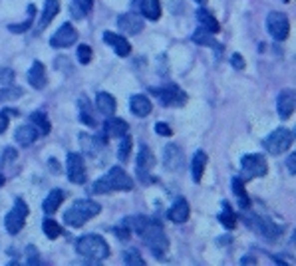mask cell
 <instances>
[{"label":"cell","instance_id":"1","mask_svg":"<svg viewBox=\"0 0 296 266\" xmlns=\"http://www.w3.org/2000/svg\"><path fill=\"white\" fill-rule=\"evenodd\" d=\"M134 233H138L144 241V245L148 247L149 251L157 257V259H163L165 253L169 251V241L165 237V231L163 227L157 223V221H151L148 217H128L124 221Z\"/></svg>","mask_w":296,"mask_h":266},{"label":"cell","instance_id":"2","mask_svg":"<svg viewBox=\"0 0 296 266\" xmlns=\"http://www.w3.org/2000/svg\"><path fill=\"white\" fill-rule=\"evenodd\" d=\"M76 251L88 259V261H94V263H102L110 257V247L106 243L104 237L100 235H84L78 239L76 243Z\"/></svg>","mask_w":296,"mask_h":266},{"label":"cell","instance_id":"3","mask_svg":"<svg viewBox=\"0 0 296 266\" xmlns=\"http://www.w3.org/2000/svg\"><path fill=\"white\" fill-rule=\"evenodd\" d=\"M100 211H102V207H100L98 203H94V201H90V199H80V201H76V203L66 211L64 223H66L68 227L78 229V227H82L86 221H90L92 217L100 215Z\"/></svg>","mask_w":296,"mask_h":266},{"label":"cell","instance_id":"4","mask_svg":"<svg viewBox=\"0 0 296 266\" xmlns=\"http://www.w3.org/2000/svg\"><path fill=\"white\" fill-rule=\"evenodd\" d=\"M293 141H295V135H293L291 130L279 128V130H275V132L263 141V145H265V149H267L271 155H283L285 151L291 149Z\"/></svg>","mask_w":296,"mask_h":266},{"label":"cell","instance_id":"5","mask_svg":"<svg viewBox=\"0 0 296 266\" xmlns=\"http://www.w3.org/2000/svg\"><path fill=\"white\" fill-rule=\"evenodd\" d=\"M26 217H28V205L22 201V199H16L14 201V207L8 211L6 219H4V227L10 235H18L24 225H26Z\"/></svg>","mask_w":296,"mask_h":266},{"label":"cell","instance_id":"6","mask_svg":"<svg viewBox=\"0 0 296 266\" xmlns=\"http://www.w3.org/2000/svg\"><path fill=\"white\" fill-rule=\"evenodd\" d=\"M247 225L255 231V233H259L263 239H267L269 243H275L279 237H281V229L271 221V219H263V217H259V215H247Z\"/></svg>","mask_w":296,"mask_h":266},{"label":"cell","instance_id":"7","mask_svg":"<svg viewBox=\"0 0 296 266\" xmlns=\"http://www.w3.org/2000/svg\"><path fill=\"white\" fill-rule=\"evenodd\" d=\"M241 167L247 179H255V177H265L269 173V163L265 159V155L259 153H249L241 159Z\"/></svg>","mask_w":296,"mask_h":266},{"label":"cell","instance_id":"8","mask_svg":"<svg viewBox=\"0 0 296 266\" xmlns=\"http://www.w3.org/2000/svg\"><path fill=\"white\" fill-rule=\"evenodd\" d=\"M102 181L108 185L110 191H132L134 189V179L122 169V167H112L108 171L106 177H102Z\"/></svg>","mask_w":296,"mask_h":266},{"label":"cell","instance_id":"9","mask_svg":"<svg viewBox=\"0 0 296 266\" xmlns=\"http://www.w3.org/2000/svg\"><path fill=\"white\" fill-rule=\"evenodd\" d=\"M267 30L269 34L277 40V42H283L289 38V32H291V24H289V18L283 14V12H271L267 16Z\"/></svg>","mask_w":296,"mask_h":266},{"label":"cell","instance_id":"10","mask_svg":"<svg viewBox=\"0 0 296 266\" xmlns=\"http://www.w3.org/2000/svg\"><path fill=\"white\" fill-rule=\"evenodd\" d=\"M151 94H155L161 100L163 106H175V108H179V106H183L187 102L185 92H181L175 84H169V86L159 88V90H151Z\"/></svg>","mask_w":296,"mask_h":266},{"label":"cell","instance_id":"11","mask_svg":"<svg viewBox=\"0 0 296 266\" xmlns=\"http://www.w3.org/2000/svg\"><path fill=\"white\" fill-rule=\"evenodd\" d=\"M66 171H68V179L72 183H76V185L86 183V163H84V157L80 153H70L68 155Z\"/></svg>","mask_w":296,"mask_h":266},{"label":"cell","instance_id":"12","mask_svg":"<svg viewBox=\"0 0 296 266\" xmlns=\"http://www.w3.org/2000/svg\"><path fill=\"white\" fill-rule=\"evenodd\" d=\"M76 40H78V30H76L70 22H66V24H62V26L58 28V32L52 36L50 44H52L54 48H70V46L76 44Z\"/></svg>","mask_w":296,"mask_h":266},{"label":"cell","instance_id":"13","mask_svg":"<svg viewBox=\"0 0 296 266\" xmlns=\"http://www.w3.org/2000/svg\"><path fill=\"white\" fill-rule=\"evenodd\" d=\"M296 108V94L293 90H285L279 94L277 98V112L281 116V120H289L293 116Z\"/></svg>","mask_w":296,"mask_h":266},{"label":"cell","instance_id":"14","mask_svg":"<svg viewBox=\"0 0 296 266\" xmlns=\"http://www.w3.org/2000/svg\"><path fill=\"white\" fill-rule=\"evenodd\" d=\"M118 26L122 28L124 34L136 36V34H140L144 30V20L138 14H134V12H126V14H122L118 18Z\"/></svg>","mask_w":296,"mask_h":266},{"label":"cell","instance_id":"15","mask_svg":"<svg viewBox=\"0 0 296 266\" xmlns=\"http://www.w3.org/2000/svg\"><path fill=\"white\" fill-rule=\"evenodd\" d=\"M153 165H155L153 153L149 151L148 145H142L140 153H138V161H136V167H138V173H140L142 181H149V171L153 169Z\"/></svg>","mask_w":296,"mask_h":266},{"label":"cell","instance_id":"16","mask_svg":"<svg viewBox=\"0 0 296 266\" xmlns=\"http://www.w3.org/2000/svg\"><path fill=\"white\" fill-rule=\"evenodd\" d=\"M165 157H163V161H165V167L167 169H171V171H179L181 167H183V161H185V157H183V151H181V147L179 145H175V143H169L167 147H165Z\"/></svg>","mask_w":296,"mask_h":266},{"label":"cell","instance_id":"17","mask_svg":"<svg viewBox=\"0 0 296 266\" xmlns=\"http://www.w3.org/2000/svg\"><path fill=\"white\" fill-rule=\"evenodd\" d=\"M104 42H106V44H110L118 56H130V52H132L130 42H128L124 36H120V34H114V32H104Z\"/></svg>","mask_w":296,"mask_h":266},{"label":"cell","instance_id":"18","mask_svg":"<svg viewBox=\"0 0 296 266\" xmlns=\"http://www.w3.org/2000/svg\"><path fill=\"white\" fill-rule=\"evenodd\" d=\"M189 213H191L189 203H187L185 199H177V201L171 205L167 217H169L171 223H177V225H179V223H185V221L189 219Z\"/></svg>","mask_w":296,"mask_h":266},{"label":"cell","instance_id":"19","mask_svg":"<svg viewBox=\"0 0 296 266\" xmlns=\"http://www.w3.org/2000/svg\"><path fill=\"white\" fill-rule=\"evenodd\" d=\"M28 82L36 90H42L46 86V68H44L42 62H34L30 66V70H28Z\"/></svg>","mask_w":296,"mask_h":266},{"label":"cell","instance_id":"20","mask_svg":"<svg viewBox=\"0 0 296 266\" xmlns=\"http://www.w3.org/2000/svg\"><path fill=\"white\" fill-rule=\"evenodd\" d=\"M38 135H40V133L36 132V128H34L32 124H24V126H20V128L16 130L14 139L18 141V145L28 147V145H32V143L38 139Z\"/></svg>","mask_w":296,"mask_h":266},{"label":"cell","instance_id":"21","mask_svg":"<svg viewBox=\"0 0 296 266\" xmlns=\"http://www.w3.org/2000/svg\"><path fill=\"white\" fill-rule=\"evenodd\" d=\"M96 106H98L100 114H104L106 118H112V116L116 114V108H118L114 96H112V94H106V92H100V94H98V98H96Z\"/></svg>","mask_w":296,"mask_h":266},{"label":"cell","instance_id":"22","mask_svg":"<svg viewBox=\"0 0 296 266\" xmlns=\"http://www.w3.org/2000/svg\"><path fill=\"white\" fill-rule=\"evenodd\" d=\"M130 108H132V114H134V116H138V118H148L149 114H151V108H153V106H151L149 98L138 94V96L132 98Z\"/></svg>","mask_w":296,"mask_h":266},{"label":"cell","instance_id":"23","mask_svg":"<svg viewBox=\"0 0 296 266\" xmlns=\"http://www.w3.org/2000/svg\"><path fill=\"white\" fill-rule=\"evenodd\" d=\"M138 2V8L142 12L144 18L148 20H159L161 16V4L159 0H136Z\"/></svg>","mask_w":296,"mask_h":266},{"label":"cell","instance_id":"24","mask_svg":"<svg viewBox=\"0 0 296 266\" xmlns=\"http://www.w3.org/2000/svg\"><path fill=\"white\" fill-rule=\"evenodd\" d=\"M58 12H60V2H58V0H46L44 10H42V16H40V20H38V28L44 30V28L56 18Z\"/></svg>","mask_w":296,"mask_h":266},{"label":"cell","instance_id":"25","mask_svg":"<svg viewBox=\"0 0 296 266\" xmlns=\"http://www.w3.org/2000/svg\"><path fill=\"white\" fill-rule=\"evenodd\" d=\"M64 191H60V189H54V191H50L48 193V197L44 199V203H42V209H44V213H48V215H52V213H56L58 209H60V205L64 203Z\"/></svg>","mask_w":296,"mask_h":266},{"label":"cell","instance_id":"26","mask_svg":"<svg viewBox=\"0 0 296 266\" xmlns=\"http://www.w3.org/2000/svg\"><path fill=\"white\" fill-rule=\"evenodd\" d=\"M130 130V126L124 122V120H118V118H112L104 124V135L106 137H122L126 135Z\"/></svg>","mask_w":296,"mask_h":266},{"label":"cell","instance_id":"27","mask_svg":"<svg viewBox=\"0 0 296 266\" xmlns=\"http://www.w3.org/2000/svg\"><path fill=\"white\" fill-rule=\"evenodd\" d=\"M197 20H199L201 28H205V30H207V32H211V34H217V32L221 30V26H219L217 18H215L209 10H205V8H199V10H197Z\"/></svg>","mask_w":296,"mask_h":266},{"label":"cell","instance_id":"28","mask_svg":"<svg viewBox=\"0 0 296 266\" xmlns=\"http://www.w3.org/2000/svg\"><path fill=\"white\" fill-rule=\"evenodd\" d=\"M205 165H207V153L205 151H197L195 157H193V163H191V175H193V181L195 183L201 181L203 171H205Z\"/></svg>","mask_w":296,"mask_h":266},{"label":"cell","instance_id":"29","mask_svg":"<svg viewBox=\"0 0 296 266\" xmlns=\"http://www.w3.org/2000/svg\"><path fill=\"white\" fill-rule=\"evenodd\" d=\"M108 139H100V137H92V135H88V133H82L80 135V143H82V147H84V151H88L90 155H96L98 151H100V147L106 143Z\"/></svg>","mask_w":296,"mask_h":266},{"label":"cell","instance_id":"30","mask_svg":"<svg viewBox=\"0 0 296 266\" xmlns=\"http://www.w3.org/2000/svg\"><path fill=\"white\" fill-rule=\"evenodd\" d=\"M30 124L36 128V132L42 133V135L50 133V120H48V116L44 112H34L30 116Z\"/></svg>","mask_w":296,"mask_h":266},{"label":"cell","instance_id":"31","mask_svg":"<svg viewBox=\"0 0 296 266\" xmlns=\"http://www.w3.org/2000/svg\"><path fill=\"white\" fill-rule=\"evenodd\" d=\"M34 16H36V6H34V4H28V18H26L22 24H10V26H8V30H10V32H14V34H22V32H26V30L32 26Z\"/></svg>","mask_w":296,"mask_h":266},{"label":"cell","instance_id":"32","mask_svg":"<svg viewBox=\"0 0 296 266\" xmlns=\"http://www.w3.org/2000/svg\"><path fill=\"white\" fill-rule=\"evenodd\" d=\"M193 42L199 44V46H207V48H215V38L211 32H207L205 28H199L195 34H193Z\"/></svg>","mask_w":296,"mask_h":266},{"label":"cell","instance_id":"33","mask_svg":"<svg viewBox=\"0 0 296 266\" xmlns=\"http://www.w3.org/2000/svg\"><path fill=\"white\" fill-rule=\"evenodd\" d=\"M80 120H82L86 126H90V128H96V126H98V122L94 120V116H92V112H90V106H88V100H86V98H80Z\"/></svg>","mask_w":296,"mask_h":266},{"label":"cell","instance_id":"34","mask_svg":"<svg viewBox=\"0 0 296 266\" xmlns=\"http://www.w3.org/2000/svg\"><path fill=\"white\" fill-rule=\"evenodd\" d=\"M219 219H221V223H223V227H225V229H233V227L237 225L235 213H233V209H231V205H229V203H223V213L219 215Z\"/></svg>","mask_w":296,"mask_h":266},{"label":"cell","instance_id":"35","mask_svg":"<svg viewBox=\"0 0 296 266\" xmlns=\"http://www.w3.org/2000/svg\"><path fill=\"white\" fill-rule=\"evenodd\" d=\"M92 2L94 0H74L72 2V14H74V18H84L90 12Z\"/></svg>","mask_w":296,"mask_h":266},{"label":"cell","instance_id":"36","mask_svg":"<svg viewBox=\"0 0 296 266\" xmlns=\"http://www.w3.org/2000/svg\"><path fill=\"white\" fill-rule=\"evenodd\" d=\"M42 229H44V235H46L50 241H54V239H58V237L62 235V227H60L56 221H52V219H46L44 225H42Z\"/></svg>","mask_w":296,"mask_h":266},{"label":"cell","instance_id":"37","mask_svg":"<svg viewBox=\"0 0 296 266\" xmlns=\"http://www.w3.org/2000/svg\"><path fill=\"white\" fill-rule=\"evenodd\" d=\"M231 185H233V191L237 193V197H239V201H241V207H243V209H247V207L251 205V201H249V197H247V193H245V187H243V181H241L239 177H235Z\"/></svg>","mask_w":296,"mask_h":266},{"label":"cell","instance_id":"38","mask_svg":"<svg viewBox=\"0 0 296 266\" xmlns=\"http://www.w3.org/2000/svg\"><path fill=\"white\" fill-rule=\"evenodd\" d=\"M132 147H134L132 137H130L128 133H126V135H122V143H120V149H118V157H120V161H126V159L130 157Z\"/></svg>","mask_w":296,"mask_h":266},{"label":"cell","instance_id":"39","mask_svg":"<svg viewBox=\"0 0 296 266\" xmlns=\"http://www.w3.org/2000/svg\"><path fill=\"white\" fill-rule=\"evenodd\" d=\"M22 96V88H16V86H6L0 90V102H12V100H18Z\"/></svg>","mask_w":296,"mask_h":266},{"label":"cell","instance_id":"40","mask_svg":"<svg viewBox=\"0 0 296 266\" xmlns=\"http://www.w3.org/2000/svg\"><path fill=\"white\" fill-rule=\"evenodd\" d=\"M124 263L128 266H138V265H146V261H144V257L136 251V249H130V251H126V255H124Z\"/></svg>","mask_w":296,"mask_h":266},{"label":"cell","instance_id":"41","mask_svg":"<svg viewBox=\"0 0 296 266\" xmlns=\"http://www.w3.org/2000/svg\"><path fill=\"white\" fill-rule=\"evenodd\" d=\"M92 48L90 46H86V44H82V46H78V60H80V64H90V60H92Z\"/></svg>","mask_w":296,"mask_h":266},{"label":"cell","instance_id":"42","mask_svg":"<svg viewBox=\"0 0 296 266\" xmlns=\"http://www.w3.org/2000/svg\"><path fill=\"white\" fill-rule=\"evenodd\" d=\"M0 82H2L4 86H10V84L14 82V72H12V70H2V72H0Z\"/></svg>","mask_w":296,"mask_h":266},{"label":"cell","instance_id":"43","mask_svg":"<svg viewBox=\"0 0 296 266\" xmlns=\"http://www.w3.org/2000/svg\"><path fill=\"white\" fill-rule=\"evenodd\" d=\"M231 66L237 68V70H245V60H243V56H241V54H233V56H231Z\"/></svg>","mask_w":296,"mask_h":266},{"label":"cell","instance_id":"44","mask_svg":"<svg viewBox=\"0 0 296 266\" xmlns=\"http://www.w3.org/2000/svg\"><path fill=\"white\" fill-rule=\"evenodd\" d=\"M155 132L159 133V135H163V137H169L171 135V128L165 124V122H159V124H155Z\"/></svg>","mask_w":296,"mask_h":266},{"label":"cell","instance_id":"45","mask_svg":"<svg viewBox=\"0 0 296 266\" xmlns=\"http://www.w3.org/2000/svg\"><path fill=\"white\" fill-rule=\"evenodd\" d=\"M26 253H28V261L26 263H30V265H38V257H36V247H28L26 249Z\"/></svg>","mask_w":296,"mask_h":266},{"label":"cell","instance_id":"46","mask_svg":"<svg viewBox=\"0 0 296 266\" xmlns=\"http://www.w3.org/2000/svg\"><path fill=\"white\" fill-rule=\"evenodd\" d=\"M6 128H8V116L6 112H0V133L6 132Z\"/></svg>","mask_w":296,"mask_h":266},{"label":"cell","instance_id":"47","mask_svg":"<svg viewBox=\"0 0 296 266\" xmlns=\"http://www.w3.org/2000/svg\"><path fill=\"white\" fill-rule=\"evenodd\" d=\"M14 159H16V149H12V147L4 149V161H14Z\"/></svg>","mask_w":296,"mask_h":266},{"label":"cell","instance_id":"48","mask_svg":"<svg viewBox=\"0 0 296 266\" xmlns=\"http://www.w3.org/2000/svg\"><path fill=\"white\" fill-rule=\"evenodd\" d=\"M289 173H291V175H295L296 173V155L295 153L289 155Z\"/></svg>","mask_w":296,"mask_h":266},{"label":"cell","instance_id":"49","mask_svg":"<svg viewBox=\"0 0 296 266\" xmlns=\"http://www.w3.org/2000/svg\"><path fill=\"white\" fill-rule=\"evenodd\" d=\"M243 263L247 265V263H255V259H251V257H247V259H243Z\"/></svg>","mask_w":296,"mask_h":266},{"label":"cell","instance_id":"50","mask_svg":"<svg viewBox=\"0 0 296 266\" xmlns=\"http://www.w3.org/2000/svg\"><path fill=\"white\" fill-rule=\"evenodd\" d=\"M4 183H6V179H4V175L0 173V187H4Z\"/></svg>","mask_w":296,"mask_h":266},{"label":"cell","instance_id":"51","mask_svg":"<svg viewBox=\"0 0 296 266\" xmlns=\"http://www.w3.org/2000/svg\"><path fill=\"white\" fill-rule=\"evenodd\" d=\"M195 2H205V0H195Z\"/></svg>","mask_w":296,"mask_h":266}]
</instances>
